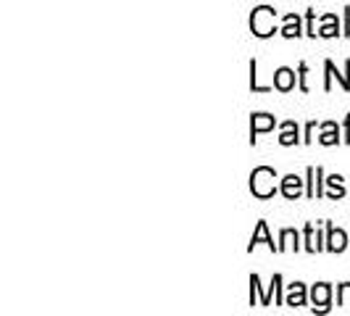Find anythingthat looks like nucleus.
Instances as JSON below:
<instances>
[{"instance_id": "f257e3e1", "label": "nucleus", "mask_w": 350, "mask_h": 316, "mask_svg": "<svg viewBox=\"0 0 350 316\" xmlns=\"http://www.w3.org/2000/svg\"><path fill=\"white\" fill-rule=\"evenodd\" d=\"M274 172L269 169V166H261V169H256L253 176H250V190L258 195V198H269V195H274Z\"/></svg>"}, {"instance_id": "f03ea898", "label": "nucleus", "mask_w": 350, "mask_h": 316, "mask_svg": "<svg viewBox=\"0 0 350 316\" xmlns=\"http://www.w3.org/2000/svg\"><path fill=\"white\" fill-rule=\"evenodd\" d=\"M250 27H253V32L258 37L274 35V11L266 8V5L256 8V11H253V18H250Z\"/></svg>"}, {"instance_id": "7ed1b4c3", "label": "nucleus", "mask_w": 350, "mask_h": 316, "mask_svg": "<svg viewBox=\"0 0 350 316\" xmlns=\"http://www.w3.org/2000/svg\"><path fill=\"white\" fill-rule=\"evenodd\" d=\"M300 187H303V182H300L295 174H290L282 179V193H284V198H298Z\"/></svg>"}, {"instance_id": "20e7f679", "label": "nucleus", "mask_w": 350, "mask_h": 316, "mask_svg": "<svg viewBox=\"0 0 350 316\" xmlns=\"http://www.w3.org/2000/svg\"><path fill=\"white\" fill-rule=\"evenodd\" d=\"M306 303V287L295 282V285H290V293H287V306H303Z\"/></svg>"}, {"instance_id": "39448f33", "label": "nucleus", "mask_w": 350, "mask_h": 316, "mask_svg": "<svg viewBox=\"0 0 350 316\" xmlns=\"http://www.w3.org/2000/svg\"><path fill=\"white\" fill-rule=\"evenodd\" d=\"M274 85L280 90H290L293 85H295V74L290 69H280L277 74H274Z\"/></svg>"}, {"instance_id": "423d86ee", "label": "nucleus", "mask_w": 350, "mask_h": 316, "mask_svg": "<svg viewBox=\"0 0 350 316\" xmlns=\"http://www.w3.org/2000/svg\"><path fill=\"white\" fill-rule=\"evenodd\" d=\"M314 303H319V308L324 311L329 303V285H316L314 287Z\"/></svg>"}, {"instance_id": "0eeeda50", "label": "nucleus", "mask_w": 350, "mask_h": 316, "mask_svg": "<svg viewBox=\"0 0 350 316\" xmlns=\"http://www.w3.org/2000/svg\"><path fill=\"white\" fill-rule=\"evenodd\" d=\"M345 243H348V240H345V232H342V229H329V250H337V253H340V250L345 248Z\"/></svg>"}, {"instance_id": "6e6552de", "label": "nucleus", "mask_w": 350, "mask_h": 316, "mask_svg": "<svg viewBox=\"0 0 350 316\" xmlns=\"http://www.w3.org/2000/svg\"><path fill=\"white\" fill-rule=\"evenodd\" d=\"M274 127V119L271 116H266V114H258V116H253V135H258V132H266V129H271Z\"/></svg>"}, {"instance_id": "1a4fd4ad", "label": "nucleus", "mask_w": 350, "mask_h": 316, "mask_svg": "<svg viewBox=\"0 0 350 316\" xmlns=\"http://www.w3.org/2000/svg\"><path fill=\"white\" fill-rule=\"evenodd\" d=\"M295 140H298V127H295L293 122H287L284 124V132H282L280 142L282 145H293Z\"/></svg>"}, {"instance_id": "9d476101", "label": "nucleus", "mask_w": 350, "mask_h": 316, "mask_svg": "<svg viewBox=\"0 0 350 316\" xmlns=\"http://www.w3.org/2000/svg\"><path fill=\"white\" fill-rule=\"evenodd\" d=\"M256 243H266L269 248H274V243L269 240V232H266V222H261V224H258L256 235H253V240H250V248L256 246Z\"/></svg>"}, {"instance_id": "9b49d317", "label": "nucleus", "mask_w": 350, "mask_h": 316, "mask_svg": "<svg viewBox=\"0 0 350 316\" xmlns=\"http://www.w3.org/2000/svg\"><path fill=\"white\" fill-rule=\"evenodd\" d=\"M282 35H284V37H298L300 35V21H298V16H287V27L282 29Z\"/></svg>"}, {"instance_id": "f8f14e48", "label": "nucleus", "mask_w": 350, "mask_h": 316, "mask_svg": "<svg viewBox=\"0 0 350 316\" xmlns=\"http://www.w3.org/2000/svg\"><path fill=\"white\" fill-rule=\"evenodd\" d=\"M327 24H324V29H321V35L324 37H332V35H337V27H334V16H327L324 18Z\"/></svg>"}, {"instance_id": "ddd939ff", "label": "nucleus", "mask_w": 350, "mask_h": 316, "mask_svg": "<svg viewBox=\"0 0 350 316\" xmlns=\"http://www.w3.org/2000/svg\"><path fill=\"white\" fill-rule=\"evenodd\" d=\"M321 142H324V145H332V142H337V135H334V124H327V132L321 135Z\"/></svg>"}, {"instance_id": "4468645a", "label": "nucleus", "mask_w": 350, "mask_h": 316, "mask_svg": "<svg viewBox=\"0 0 350 316\" xmlns=\"http://www.w3.org/2000/svg\"><path fill=\"white\" fill-rule=\"evenodd\" d=\"M340 300H342V306H350V285H342V290H340Z\"/></svg>"}]
</instances>
